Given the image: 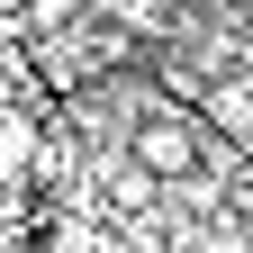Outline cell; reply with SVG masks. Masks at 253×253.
Here are the masks:
<instances>
[{
    "instance_id": "cell-1",
    "label": "cell",
    "mask_w": 253,
    "mask_h": 253,
    "mask_svg": "<svg viewBox=\"0 0 253 253\" xmlns=\"http://www.w3.org/2000/svg\"><path fill=\"white\" fill-rule=\"evenodd\" d=\"M126 154H136L145 181H181L190 163H199V126H190L181 109H172V118H145L136 136H126Z\"/></svg>"
},
{
    "instance_id": "cell-2",
    "label": "cell",
    "mask_w": 253,
    "mask_h": 253,
    "mask_svg": "<svg viewBox=\"0 0 253 253\" xmlns=\"http://www.w3.org/2000/svg\"><path fill=\"white\" fill-rule=\"evenodd\" d=\"M109 18H118V27H136V37H154V27L172 18V0H109Z\"/></svg>"
},
{
    "instance_id": "cell-3",
    "label": "cell",
    "mask_w": 253,
    "mask_h": 253,
    "mask_svg": "<svg viewBox=\"0 0 253 253\" xmlns=\"http://www.w3.org/2000/svg\"><path fill=\"white\" fill-rule=\"evenodd\" d=\"M27 154H37V136H27V118H0V172H18Z\"/></svg>"
},
{
    "instance_id": "cell-4",
    "label": "cell",
    "mask_w": 253,
    "mask_h": 253,
    "mask_svg": "<svg viewBox=\"0 0 253 253\" xmlns=\"http://www.w3.org/2000/svg\"><path fill=\"white\" fill-rule=\"evenodd\" d=\"M208 118H217V126H253V100H244V90H217Z\"/></svg>"
},
{
    "instance_id": "cell-5",
    "label": "cell",
    "mask_w": 253,
    "mask_h": 253,
    "mask_svg": "<svg viewBox=\"0 0 253 253\" xmlns=\"http://www.w3.org/2000/svg\"><path fill=\"white\" fill-rule=\"evenodd\" d=\"M37 18H45V27H54V18H73V0H37Z\"/></svg>"
},
{
    "instance_id": "cell-6",
    "label": "cell",
    "mask_w": 253,
    "mask_h": 253,
    "mask_svg": "<svg viewBox=\"0 0 253 253\" xmlns=\"http://www.w3.org/2000/svg\"><path fill=\"white\" fill-rule=\"evenodd\" d=\"M0 118H9V82H0Z\"/></svg>"
},
{
    "instance_id": "cell-7",
    "label": "cell",
    "mask_w": 253,
    "mask_h": 253,
    "mask_svg": "<svg viewBox=\"0 0 253 253\" xmlns=\"http://www.w3.org/2000/svg\"><path fill=\"white\" fill-rule=\"evenodd\" d=\"M244 9H253V0H244Z\"/></svg>"
}]
</instances>
